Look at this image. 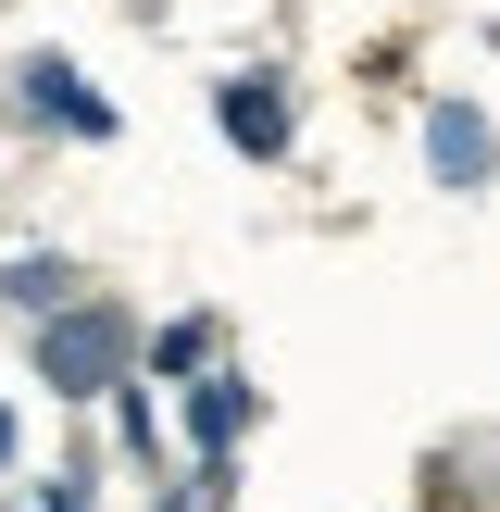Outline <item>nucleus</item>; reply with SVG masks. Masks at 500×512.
<instances>
[{"instance_id":"1","label":"nucleus","mask_w":500,"mask_h":512,"mask_svg":"<svg viewBox=\"0 0 500 512\" xmlns=\"http://www.w3.org/2000/svg\"><path fill=\"white\" fill-rule=\"evenodd\" d=\"M38 375H50V400H113L138 375V313L125 300H63L38 325Z\"/></svg>"},{"instance_id":"2","label":"nucleus","mask_w":500,"mask_h":512,"mask_svg":"<svg viewBox=\"0 0 500 512\" xmlns=\"http://www.w3.org/2000/svg\"><path fill=\"white\" fill-rule=\"evenodd\" d=\"M213 125L250 150V163H275V150L300 138V113H288V75H275V63H238V75H213Z\"/></svg>"},{"instance_id":"3","label":"nucleus","mask_w":500,"mask_h":512,"mask_svg":"<svg viewBox=\"0 0 500 512\" xmlns=\"http://www.w3.org/2000/svg\"><path fill=\"white\" fill-rule=\"evenodd\" d=\"M13 100H25L38 125H63V138H88V150L113 138V100H100L88 75L63 63V50H25V63H13Z\"/></svg>"},{"instance_id":"4","label":"nucleus","mask_w":500,"mask_h":512,"mask_svg":"<svg viewBox=\"0 0 500 512\" xmlns=\"http://www.w3.org/2000/svg\"><path fill=\"white\" fill-rule=\"evenodd\" d=\"M425 163H438L450 188H488L500 175V125L475 113V100H438V113H425Z\"/></svg>"},{"instance_id":"5","label":"nucleus","mask_w":500,"mask_h":512,"mask_svg":"<svg viewBox=\"0 0 500 512\" xmlns=\"http://www.w3.org/2000/svg\"><path fill=\"white\" fill-rule=\"evenodd\" d=\"M250 413H263L250 375H188V438H200V463H225V450L250 438Z\"/></svg>"},{"instance_id":"6","label":"nucleus","mask_w":500,"mask_h":512,"mask_svg":"<svg viewBox=\"0 0 500 512\" xmlns=\"http://www.w3.org/2000/svg\"><path fill=\"white\" fill-rule=\"evenodd\" d=\"M63 300H88V288H75V263H63V250H13V263H0V313L50 325Z\"/></svg>"},{"instance_id":"7","label":"nucleus","mask_w":500,"mask_h":512,"mask_svg":"<svg viewBox=\"0 0 500 512\" xmlns=\"http://www.w3.org/2000/svg\"><path fill=\"white\" fill-rule=\"evenodd\" d=\"M213 350H225V325H213V313H175L163 338H150V375H200Z\"/></svg>"},{"instance_id":"8","label":"nucleus","mask_w":500,"mask_h":512,"mask_svg":"<svg viewBox=\"0 0 500 512\" xmlns=\"http://www.w3.org/2000/svg\"><path fill=\"white\" fill-rule=\"evenodd\" d=\"M113 438L138 450V463H163V425H150V388H138V375H125V388H113Z\"/></svg>"},{"instance_id":"9","label":"nucleus","mask_w":500,"mask_h":512,"mask_svg":"<svg viewBox=\"0 0 500 512\" xmlns=\"http://www.w3.org/2000/svg\"><path fill=\"white\" fill-rule=\"evenodd\" d=\"M13 438H25V425H13V400H0V475H13Z\"/></svg>"},{"instance_id":"10","label":"nucleus","mask_w":500,"mask_h":512,"mask_svg":"<svg viewBox=\"0 0 500 512\" xmlns=\"http://www.w3.org/2000/svg\"><path fill=\"white\" fill-rule=\"evenodd\" d=\"M163 512H213V500H200V488H175V500H163Z\"/></svg>"}]
</instances>
